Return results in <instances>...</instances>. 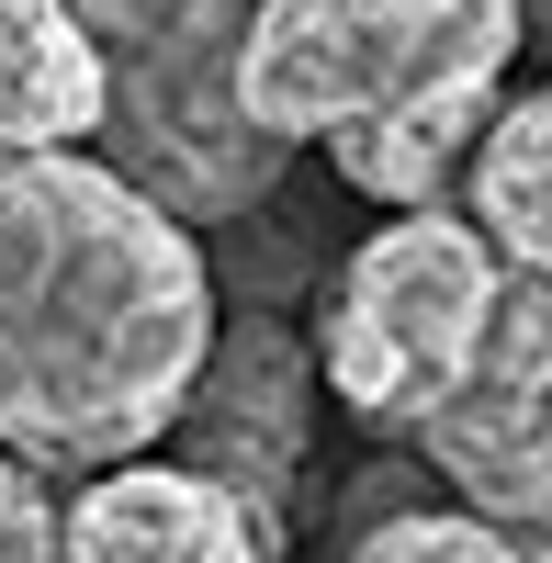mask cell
I'll return each instance as SVG.
<instances>
[{"label": "cell", "instance_id": "6da1fadb", "mask_svg": "<svg viewBox=\"0 0 552 563\" xmlns=\"http://www.w3.org/2000/svg\"><path fill=\"white\" fill-rule=\"evenodd\" d=\"M214 339L203 238L90 147H0V451L113 474L169 440Z\"/></svg>", "mask_w": 552, "mask_h": 563}, {"label": "cell", "instance_id": "7a4b0ae2", "mask_svg": "<svg viewBox=\"0 0 552 563\" xmlns=\"http://www.w3.org/2000/svg\"><path fill=\"white\" fill-rule=\"evenodd\" d=\"M519 45V0H260L238 34V113L283 158L328 147L350 192L429 214L485 147Z\"/></svg>", "mask_w": 552, "mask_h": 563}, {"label": "cell", "instance_id": "3957f363", "mask_svg": "<svg viewBox=\"0 0 552 563\" xmlns=\"http://www.w3.org/2000/svg\"><path fill=\"white\" fill-rule=\"evenodd\" d=\"M57 12L102 68L90 158L135 180L169 225H225L283 180V147L238 113V34L260 0H57Z\"/></svg>", "mask_w": 552, "mask_h": 563}, {"label": "cell", "instance_id": "277c9868", "mask_svg": "<svg viewBox=\"0 0 552 563\" xmlns=\"http://www.w3.org/2000/svg\"><path fill=\"white\" fill-rule=\"evenodd\" d=\"M496 294H508V260H496L451 203L384 214L373 238L339 260V282H328L316 372H328V395H339L350 417L418 440L429 406L463 384V361H474V339H485Z\"/></svg>", "mask_w": 552, "mask_h": 563}, {"label": "cell", "instance_id": "5b68a950", "mask_svg": "<svg viewBox=\"0 0 552 563\" xmlns=\"http://www.w3.org/2000/svg\"><path fill=\"white\" fill-rule=\"evenodd\" d=\"M418 451L463 519L508 530V541L552 530V282L508 271V294H496L463 384L429 406Z\"/></svg>", "mask_w": 552, "mask_h": 563}, {"label": "cell", "instance_id": "8992f818", "mask_svg": "<svg viewBox=\"0 0 552 563\" xmlns=\"http://www.w3.org/2000/svg\"><path fill=\"white\" fill-rule=\"evenodd\" d=\"M305 395H316V350L294 339V327L271 316H214L203 339V372L192 395H180L169 429H192V474H214L238 507H260L271 530H283V485L305 462Z\"/></svg>", "mask_w": 552, "mask_h": 563}, {"label": "cell", "instance_id": "52a82bcc", "mask_svg": "<svg viewBox=\"0 0 552 563\" xmlns=\"http://www.w3.org/2000/svg\"><path fill=\"white\" fill-rule=\"evenodd\" d=\"M283 530L238 507L214 474L192 462H113V474H90L79 507L57 519V563H271Z\"/></svg>", "mask_w": 552, "mask_h": 563}, {"label": "cell", "instance_id": "ba28073f", "mask_svg": "<svg viewBox=\"0 0 552 563\" xmlns=\"http://www.w3.org/2000/svg\"><path fill=\"white\" fill-rule=\"evenodd\" d=\"M102 68L57 0H0V147H90Z\"/></svg>", "mask_w": 552, "mask_h": 563}, {"label": "cell", "instance_id": "9c48e42d", "mask_svg": "<svg viewBox=\"0 0 552 563\" xmlns=\"http://www.w3.org/2000/svg\"><path fill=\"white\" fill-rule=\"evenodd\" d=\"M350 563H530V541L463 519V507H384Z\"/></svg>", "mask_w": 552, "mask_h": 563}, {"label": "cell", "instance_id": "30bf717a", "mask_svg": "<svg viewBox=\"0 0 552 563\" xmlns=\"http://www.w3.org/2000/svg\"><path fill=\"white\" fill-rule=\"evenodd\" d=\"M0 563H57V496L12 451H0Z\"/></svg>", "mask_w": 552, "mask_h": 563}, {"label": "cell", "instance_id": "8fae6325", "mask_svg": "<svg viewBox=\"0 0 552 563\" xmlns=\"http://www.w3.org/2000/svg\"><path fill=\"white\" fill-rule=\"evenodd\" d=\"M519 23H552V0H519Z\"/></svg>", "mask_w": 552, "mask_h": 563}, {"label": "cell", "instance_id": "7c38bea8", "mask_svg": "<svg viewBox=\"0 0 552 563\" xmlns=\"http://www.w3.org/2000/svg\"><path fill=\"white\" fill-rule=\"evenodd\" d=\"M541 102H552V79H541Z\"/></svg>", "mask_w": 552, "mask_h": 563}]
</instances>
